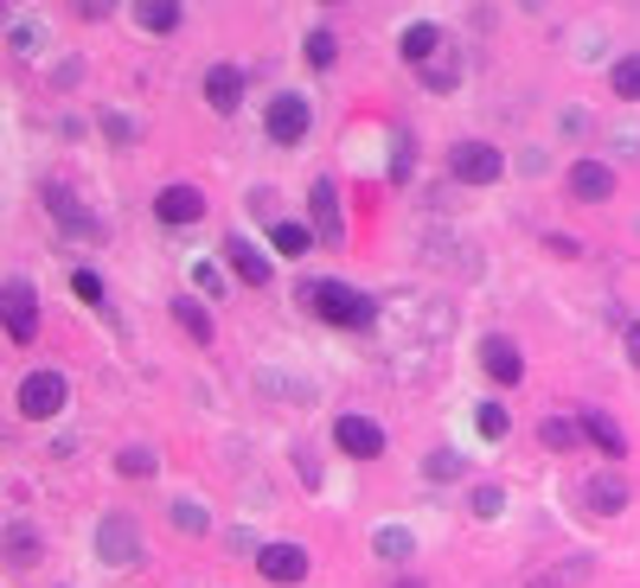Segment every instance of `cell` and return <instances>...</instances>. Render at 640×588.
Instances as JSON below:
<instances>
[{
  "instance_id": "cell-34",
  "label": "cell",
  "mask_w": 640,
  "mask_h": 588,
  "mask_svg": "<svg viewBox=\"0 0 640 588\" xmlns=\"http://www.w3.org/2000/svg\"><path fill=\"white\" fill-rule=\"evenodd\" d=\"M97 128H103V135H110L115 147H135V142H142L135 115H122V110H103V115H97Z\"/></svg>"
},
{
  "instance_id": "cell-24",
  "label": "cell",
  "mask_w": 640,
  "mask_h": 588,
  "mask_svg": "<svg viewBox=\"0 0 640 588\" xmlns=\"http://www.w3.org/2000/svg\"><path fill=\"white\" fill-rule=\"evenodd\" d=\"M538 441H544L551 454H576V441H590V436H583L576 416H544V422H538Z\"/></svg>"
},
{
  "instance_id": "cell-22",
  "label": "cell",
  "mask_w": 640,
  "mask_h": 588,
  "mask_svg": "<svg viewBox=\"0 0 640 588\" xmlns=\"http://www.w3.org/2000/svg\"><path fill=\"white\" fill-rule=\"evenodd\" d=\"M416 77H423V90H429V97H449L454 83H461V52H454V45H442L429 65H416Z\"/></svg>"
},
{
  "instance_id": "cell-40",
  "label": "cell",
  "mask_w": 640,
  "mask_h": 588,
  "mask_svg": "<svg viewBox=\"0 0 640 588\" xmlns=\"http://www.w3.org/2000/svg\"><path fill=\"white\" fill-rule=\"evenodd\" d=\"M83 20H115V0H77Z\"/></svg>"
},
{
  "instance_id": "cell-32",
  "label": "cell",
  "mask_w": 640,
  "mask_h": 588,
  "mask_svg": "<svg viewBox=\"0 0 640 588\" xmlns=\"http://www.w3.org/2000/svg\"><path fill=\"white\" fill-rule=\"evenodd\" d=\"M474 429H481V441H506V429H513V416H506V404H474Z\"/></svg>"
},
{
  "instance_id": "cell-16",
  "label": "cell",
  "mask_w": 640,
  "mask_h": 588,
  "mask_svg": "<svg viewBox=\"0 0 640 588\" xmlns=\"http://www.w3.org/2000/svg\"><path fill=\"white\" fill-rule=\"evenodd\" d=\"M225 262H231V275H237L244 289H269V275H276L269 257L250 244V237H225Z\"/></svg>"
},
{
  "instance_id": "cell-39",
  "label": "cell",
  "mask_w": 640,
  "mask_h": 588,
  "mask_svg": "<svg viewBox=\"0 0 640 588\" xmlns=\"http://www.w3.org/2000/svg\"><path fill=\"white\" fill-rule=\"evenodd\" d=\"M621 352H628V365L640 371V320H628V327H621Z\"/></svg>"
},
{
  "instance_id": "cell-7",
  "label": "cell",
  "mask_w": 640,
  "mask_h": 588,
  "mask_svg": "<svg viewBox=\"0 0 640 588\" xmlns=\"http://www.w3.org/2000/svg\"><path fill=\"white\" fill-rule=\"evenodd\" d=\"M506 173V154L493 142H454L449 147V180L454 185H493Z\"/></svg>"
},
{
  "instance_id": "cell-25",
  "label": "cell",
  "mask_w": 640,
  "mask_h": 588,
  "mask_svg": "<svg viewBox=\"0 0 640 588\" xmlns=\"http://www.w3.org/2000/svg\"><path fill=\"white\" fill-rule=\"evenodd\" d=\"M269 244H276V257H307V250H314V224L276 218L269 224Z\"/></svg>"
},
{
  "instance_id": "cell-35",
  "label": "cell",
  "mask_w": 640,
  "mask_h": 588,
  "mask_svg": "<svg viewBox=\"0 0 640 588\" xmlns=\"http://www.w3.org/2000/svg\"><path fill=\"white\" fill-rule=\"evenodd\" d=\"M115 474L122 479H154V448H122V454H115Z\"/></svg>"
},
{
  "instance_id": "cell-14",
  "label": "cell",
  "mask_w": 640,
  "mask_h": 588,
  "mask_svg": "<svg viewBox=\"0 0 640 588\" xmlns=\"http://www.w3.org/2000/svg\"><path fill=\"white\" fill-rule=\"evenodd\" d=\"M154 218L173 224V230H187V224L205 218V192H199V185H160V192H154Z\"/></svg>"
},
{
  "instance_id": "cell-36",
  "label": "cell",
  "mask_w": 640,
  "mask_h": 588,
  "mask_svg": "<svg viewBox=\"0 0 640 588\" xmlns=\"http://www.w3.org/2000/svg\"><path fill=\"white\" fill-rule=\"evenodd\" d=\"M411 154H416L411 128H397V160H391V180H397V185H411V173H416V160H411Z\"/></svg>"
},
{
  "instance_id": "cell-9",
  "label": "cell",
  "mask_w": 640,
  "mask_h": 588,
  "mask_svg": "<svg viewBox=\"0 0 640 588\" xmlns=\"http://www.w3.org/2000/svg\"><path fill=\"white\" fill-rule=\"evenodd\" d=\"M334 448L346 461H378L384 454V429H378L366 409H339L334 416Z\"/></svg>"
},
{
  "instance_id": "cell-15",
  "label": "cell",
  "mask_w": 640,
  "mask_h": 588,
  "mask_svg": "<svg viewBox=\"0 0 640 588\" xmlns=\"http://www.w3.org/2000/svg\"><path fill=\"white\" fill-rule=\"evenodd\" d=\"M0 556H7V569H38L45 538H38L26 518H7V531H0Z\"/></svg>"
},
{
  "instance_id": "cell-6",
  "label": "cell",
  "mask_w": 640,
  "mask_h": 588,
  "mask_svg": "<svg viewBox=\"0 0 640 588\" xmlns=\"http://www.w3.org/2000/svg\"><path fill=\"white\" fill-rule=\"evenodd\" d=\"M97 563H103V569H135V563H142V524L128 512L97 518Z\"/></svg>"
},
{
  "instance_id": "cell-42",
  "label": "cell",
  "mask_w": 640,
  "mask_h": 588,
  "mask_svg": "<svg viewBox=\"0 0 640 588\" xmlns=\"http://www.w3.org/2000/svg\"><path fill=\"white\" fill-rule=\"evenodd\" d=\"M391 588H429V583H423V576H397Z\"/></svg>"
},
{
  "instance_id": "cell-21",
  "label": "cell",
  "mask_w": 640,
  "mask_h": 588,
  "mask_svg": "<svg viewBox=\"0 0 640 588\" xmlns=\"http://www.w3.org/2000/svg\"><path fill=\"white\" fill-rule=\"evenodd\" d=\"M442 45H449V38H442V26L416 20V26H404V38H397V58H404V65L416 71V65H429V58H436Z\"/></svg>"
},
{
  "instance_id": "cell-37",
  "label": "cell",
  "mask_w": 640,
  "mask_h": 588,
  "mask_svg": "<svg viewBox=\"0 0 640 588\" xmlns=\"http://www.w3.org/2000/svg\"><path fill=\"white\" fill-rule=\"evenodd\" d=\"M71 294L97 307V301H103V275H97V269H77V275H71Z\"/></svg>"
},
{
  "instance_id": "cell-8",
  "label": "cell",
  "mask_w": 640,
  "mask_h": 588,
  "mask_svg": "<svg viewBox=\"0 0 640 588\" xmlns=\"http://www.w3.org/2000/svg\"><path fill=\"white\" fill-rule=\"evenodd\" d=\"M474 359L487 371L499 391H513V384H526V346L513 339V332H487L481 346H474Z\"/></svg>"
},
{
  "instance_id": "cell-18",
  "label": "cell",
  "mask_w": 640,
  "mask_h": 588,
  "mask_svg": "<svg viewBox=\"0 0 640 588\" xmlns=\"http://www.w3.org/2000/svg\"><path fill=\"white\" fill-rule=\"evenodd\" d=\"M173 320H180V332H187L192 346H212L218 339V320H212V301L205 294H180L173 301Z\"/></svg>"
},
{
  "instance_id": "cell-5",
  "label": "cell",
  "mask_w": 640,
  "mask_h": 588,
  "mask_svg": "<svg viewBox=\"0 0 640 588\" xmlns=\"http://www.w3.org/2000/svg\"><path fill=\"white\" fill-rule=\"evenodd\" d=\"M0 327H7L13 346H33L38 339V289H33V275H7V282H0Z\"/></svg>"
},
{
  "instance_id": "cell-30",
  "label": "cell",
  "mask_w": 640,
  "mask_h": 588,
  "mask_svg": "<svg viewBox=\"0 0 640 588\" xmlns=\"http://www.w3.org/2000/svg\"><path fill=\"white\" fill-rule=\"evenodd\" d=\"M173 531L180 538H212V512L199 499H173Z\"/></svg>"
},
{
  "instance_id": "cell-10",
  "label": "cell",
  "mask_w": 640,
  "mask_h": 588,
  "mask_svg": "<svg viewBox=\"0 0 640 588\" xmlns=\"http://www.w3.org/2000/svg\"><path fill=\"white\" fill-rule=\"evenodd\" d=\"M307 563L314 556L295 544V538H276V544H257V576L263 583H276V588H295V583H307Z\"/></svg>"
},
{
  "instance_id": "cell-17",
  "label": "cell",
  "mask_w": 640,
  "mask_h": 588,
  "mask_svg": "<svg viewBox=\"0 0 640 588\" xmlns=\"http://www.w3.org/2000/svg\"><path fill=\"white\" fill-rule=\"evenodd\" d=\"M199 90H205V103H212L218 115H237V110H244V71H237V65H212Z\"/></svg>"
},
{
  "instance_id": "cell-28",
  "label": "cell",
  "mask_w": 640,
  "mask_h": 588,
  "mask_svg": "<svg viewBox=\"0 0 640 588\" xmlns=\"http://www.w3.org/2000/svg\"><path fill=\"white\" fill-rule=\"evenodd\" d=\"M468 512L481 518V524H493V518L506 512V486H499V479H481V486L468 493Z\"/></svg>"
},
{
  "instance_id": "cell-12",
  "label": "cell",
  "mask_w": 640,
  "mask_h": 588,
  "mask_svg": "<svg viewBox=\"0 0 640 588\" xmlns=\"http://www.w3.org/2000/svg\"><path fill=\"white\" fill-rule=\"evenodd\" d=\"M307 218H314V230H321V244H346V212H339V185L334 180H314L307 185Z\"/></svg>"
},
{
  "instance_id": "cell-41",
  "label": "cell",
  "mask_w": 640,
  "mask_h": 588,
  "mask_svg": "<svg viewBox=\"0 0 640 588\" xmlns=\"http://www.w3.org/2000/svg\"><path fill=\"white\" fill-rule=\"evenodd\" d=\"M608 142H615V147H628V154H640V128H635V122H628V128H615Z\"/></svg>"
},
{
  "instance_id": "cell-26",
  "label": "cell",
  "mask_w": 640,
  "mask_h": 588,
  "mask_svg": "<svg viewBox=\"0 0 640 588\" xmlns=\"http://www.w3.org/2000/svg\"><path fill=\"white\" fill-rule=\"evenodd\" d=\"M7 52H13V58H38V52H45V26H38L33 13L7 20Z\"/></svg>"
},
{
  "instance_id": "cell-3",
  "label": "cell",
  "mask_w": 640,
  "mask_h": 588,
  "mask_svg": "<svg viewBox=\"0 0 640 588\" xmlns=\"http://www.w3.org/2000/svg\"><path fill=\"white\" fill-rule=\"evenodd\" d=\"M38 199H45V218L58 224V230H65L71 244H97V237H103V218H97V212H90V205L77 199L71 185L45 180V185H38Z\"/></svg>"
},
{
  "instance_id": "cell-1",
  "label": "cell",
  "mask_w": 640,
  "mask_h": 588,
  "mask_svg": "<svg viewBox=\"0 0 640 588\" xmlns=\"http://www.w3.org/2000/svg\"><path fill=\"white\" fill-rule=\"evenodd\" d=\"M295 307L314 314L321 327H346V332H372L378 327V301L352 282H334V275H302L295 282Z\"/></svg>"
},
{
  "instance_id": "cell-29",
  "label": "cell",
  "mask_w": 640,
  "mask_h": 588,
  "mask_svg": "<svg viewBox=\"0 0 640 588\" xmlns=\"http://www.w3.org/2000/svg\"><path fill=\"white\" fill-rule=\"evenodd\" d=\"M302 58L314 65V71H334V65H339V38L327 33V26H314V33L302 38Z\"/></svg>"
},
{
  "instance_id": "cell-27",
  "label": "cell",
  "mask_w": 640,
  "mask_h": 588,
  "mask_svg": "<svg viewBox=\"0 0 640 588\" xmlns=\"http://www.w3.org/2000/svg\"><path fill=\"white\" fill-rule=\"evenodd\" d=\"M608 90H615L621 103H640V52H628V58L608 65Z\"/></svg>"
},
{
  "instance_id": "cell-4",
  "label": "cell",
  "mask_w": 640,
  "mask_h": 588,
  "mask_svg": "<svg viewBox=\"0 0 640 588\" xmlns=\"http://www.w3.org/2000/svg\"><path fill=\"white\" fill-rule=\"evenodd\" d=\"M307 128H314V103H307L302 90H276L263 103V135L276 147H302Z\"/></svg>"
},
{
  "instance_id": "cell-13",
  "label": "cell",
  "mask_w": 640,
  "mask_h": 588,
  "mask_svg": "<svg viewBox=\"0 0 640 588\" xmlns=\"http://www.w3.org/2000/svg\"><path fill=\"white\" fill-rule=\"evenodd\" d=\"M628 479L615 474V467H603V474H590L583 479V512H596V518H621L628 512Z\"/></svg>"
},
{
  "instance_id": "cell-2",
  "label": "cell",
  "mask_w": 640,
  "mask_h": 588,
  "mask_svg": "<svg viewBox=\"0 0 640 588\" xmlns=\"http://www.w3.org/2000/svg\"><path fill=\"white\" fill-rule=\"evenodd\" d=\"M13 409L26 416V422H52V416H65L71 409V377L52 365H38L20 377V391H13Z\"/></svg>"
},
{
  "instance_id": "cell-20",
  "label": "cell",
  "mask_w": 640,
  "mask_h": 588,
  "mask_svg": "<svg viewBox=\"0 0 640 588\" xmlns=\"http://www.w3.org/2000/svg\"><path fill=\"white\" fill-rule=\"evenodd\" d=\"M128 13H135V26L154 33V38L180 33V20H187V7H180V0H128Z\"/></svg>"
},
{
  "instance_id": "cell-23",
  "label": "cell",
  "mask_w": 640,
  "mask_h": 588,
  "mask_svg": "<svg viewBox=\"0 0 640 588\" xmlns=\"http://www.w3.org/2000/svg\"><path fill=\"white\" fill-rule=\"evenodd\" d=\"M372 556L378 563H416V538L404 524H378L372 531Z\"/></svg>"
},
{
  "instance_id": "cell-19",
  "label": "cell",
  "mask_w": 640,
  "mask_h": 588,
  "mask_svg": "<svg viewBox=\"0 0 640 588\" xmlns=\"http://www.w3.org/2000/svg\"><path fill=\"white\" fill-rule=\"evenodd\" d=\"M576 422H583V436L596 441L608 461H628V429H621L608 409H576Z\"/></svg>"
},
{
  "instance_id": "cell-11",
  "label": "cell",
  "mask_w": 640,
  "mask_h": 588,
  "mask_svg": "<svg viewBox=\"0 0 640 588\" xmlns=\"http://www.w3.org/2000/svg\"><path fill=\"white\" fill-rule=\"evenodd\" d=\"M564 185H570V199H583V205H608L621 180H615V167H608V160H590V154H583V160H570Z\"/></svg>"
},
{
  "instance_id": "cell-38",
  "label": "cell",
  "mask_w": 640,
  "mask_h": 588,
  "mask_svg": "<svg viewBox=\"0 0 640 588\" xmlns=\"http://www.w3.org/2000/svg\"><path fill=\"white\" fill-rule=\"evenodd\" d=\"M544 250H551V257H583L576 237H564V230H544Z\"/></svg>"
},
{
  "instance_id": "cell-33",
  "label": "cell",
  "mask_w": 640,
  "mask_h": 588,
  "mask_svg": "<svg viewBox=\"0 0 640 588\" xmlns=\"http://www.w3.org/2000/svg\"><path fill=\"white\" fill-rule=\"evenodd\" d=\"M423 474L436 479V486H449V479H461V474H468V461H461L454 448H436V454L423 461Z\"/></svg>"
},
{
  "instance_id": "cell-31",
  "label": "cell",
  "mask_w": 640,
  "mask_h": 588,
  "mask_svg": "<svg viewBox=\"0 0 640 588\" xmlns=\"http://www.w3.org/2000/svg\"><path fill=\"white\" fill-rule=\"evenodd\" d=\"M192 289L205 294V301H225V289H231V282H225V262L199 257V262H192Z\"/></svg>"
}]
</instances>
